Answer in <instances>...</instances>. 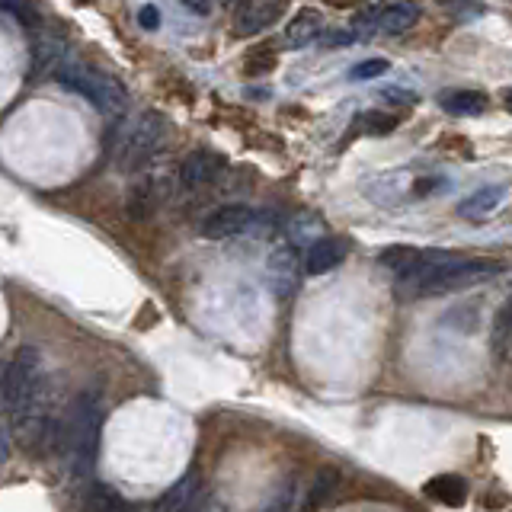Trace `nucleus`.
<instances>
[{
	"instance_id": "nucleus-1",
	"label": "nucleus",
	"mask_w": 512,
	"mask_h": 512,
	"mask_svg": "<svg viewBox=\"0 0 512 512\" xmlns=\"http://www.w3.org/2000/svg\"><path fill=\"white\" fill-rule=\"evenodd\" d=\"M61 452L64 461L71 464V471L77 477H90L93 464H96V452H100V432H103V397L96 391H84L80 394L68 416L61 423Z\"/></svg>"
},
{
	"instance_id": "nucleus-2",
	"label": "nucleus",
	"mask_w": 512,
	"mask_h": 512,
	"mask_svg": "<svg viewBox=\"0 0 512 512\" xmlns=\"http://www.w3.org/2000/svg\"><path fill=\"white\" fill-rule=\"evenodd\" d=\"M500 272L503 266L493 260H464V256H455L448 250H436V260L429 263L423 279L410 288L407 298H439V295L464 292V288L496 279Z\"/></svg>"
},
{
	"instance_id": "nucleus-3",
	"label": "nucleus",
	"mask_w": 512,
	"mask_h": 512,
	"mask_svg": "<svg viewBox=\"0 0 512 512\" xmlns=\"http://www.w3.org/2000/svg\"><path fill=\"white\" fill-rule=\"evenodd\" d=\"M58 80L64 87H71L77 90L80 96H87V100L103 112V116L109 119H122L125 112H128V90L119 84L116 77L100 71V68H93V64L87 61H77V58H64L61 61V68L55 71Z\"/></svg>"
},
{
	"instance_id": "nucleus-4",
	"label": "nucleus",
	"mask_w": 512,
	"mask_h": 512,
	"mask_svg": "<svg viewBox=\"0 0 512 512\" xmlns=\"http://www.w3.org/2000/svg\"><path fill=\"white\" fill-rule=\"evenodd\" d=\"M167 148V122L157 112H144V116L132 125V132L116 151V167L122 173H138L151 164V160Z\"/></svg>"
},
{
	"instance_id": "nucleus-5",
	"label": "nucleus",
	"mask_w": 512,
	"mask_h": 512,
	"mask_svg": "<svg viewBox=\"0 0 512 512\" xmlns=\"http://www.w3.org/2000/svg\"><path fill=\"white\" fill-rule=\"evenodd\" d=\"M272 228H276V218L269 212H256V208L247 205H221L212 215H205L199 234L205 240H224L240 234H269Z\"/></svg>"
},
{
	"instance_id": "nucleus-6",
	"label": "nucleus",
	"mask_w": 512,
	"mask_h": 512,
	"mask_svg": "<svg viewBox=\"0 0 512 512\" xmlns=\"http://www.w3.org/2000/svg\"><path fill=\"white\" fill-rule=\"evenodd\" d=\"M221 170H224V157L218 151L199 148L183 160L180 170H176V186L186 189V192H196L208 183H215L221 176Z\"/></svg>"
},
{
	"instance_id": "nucleus-7",
	"label": "nucleus",
	"mask_w": 512,
	"mask_h": 512,
	"mask_svg": "<svg viewBox=\"0 0 512 512\" xmlns=\"http://www.w3.org/2000/svg\"><path fill=\"white\" fill-rule=\"evenodd\" d=\"M282 10L285 7L279 4V0H247V4L237 10L234 32L240 39L256 36V32H266L282 16Z\"/></svg>"
},
{
	"instance_id": "nucleus-8",
	"label": "nucleus",
	"mask_w": 512,
	"mask_h": 512,
	"mask_svg": "<svg viewBox=\"0 0 512 512\" xmlns=\"http://www.w3.org/2000/svg\"><path fill=\"white\" fill-rule=\"evenodd\" d=\"M349 253V240L343 237H320L317 244L308 247L301 260V272H308V276H324V272L336 269Z\"/></svg>"
},
{
	"instance_id": "nucleus-9",
	"label": "nucleus",
	"mask_w": 512,
	"mask_h": 512,
	"mask_svg": "<svg viewBox=\"0 0 512 512\" xmlns=\"http://www.w3.org/2000/svg\"><path fill=\"white\" fill-rule=\"evenodd\" d=\"M298 272H301V260L295 256V247H279L269 256V282L276 295H292L298 285Z\"/></svg>"
},
{
	"instance_id": "nucleus-10",
	"label": "nucleus",
	"mask_w": 512,
	"mask_h": 512,
	"mask_svg": "<svg viewBox=\"0 0 512 512\" xmlns=\"http://www.w3.org/2000/svg\"><path fill=\"white\" fill-rule=\"evenodd\" d=\"M324 29H327L324 26V16H320L317 10H301V13L292 16V23L285 26L282 42L288 48H308L311 42L320 39V32H324Z\"/></svg>"
},
{
	"instance_id": "nucleus-11",
	"label": "nucleus",
	"mask_w": 512,
	"mask_h": 512,
	"mask_svg": "<svg viewBox=\"0 0 512 512\" xmlns=\"http://www.w3.org/2000/svg\"><path fill=\"white\" fill-rule=\"evenodd\" d=\"M503 199H506V186H487V189L474 192L471 199H464L458 205V215L468 218V221H484V218L500 212Z\"/></svg>"
},
{
	"instance_id": "nucleus-12",
	"label": "nucleus",
	"mask_w": 512,
	"mask_h": 512,
	"mask_svg": "<svg viewBox=\"0 0 512 512\" xmlns=\"http://www.w3.org/2000/svg\"><path fill=\"white\" fill-rule=\"evenodd\" d=\"M164 196H167V186L160 183V180H141V183H135V189L128 192V215H135V218H148V215H154L157 208H160V202H164Z\"/></svg>"
},
{
	"instance_id": "nucleus-13",
	"label": "nucleus",
	"mask_w": 512,
	"mask_h": 512,
	"mask_svg": "<svg viewBox=\"0 0 512 512\" xmlns=\"http://www.w3.org/2000/svg\"><path fill=\"white\" fill-rule=\"evenodd\" d=\"M426 496L442 506L458 509L468 503V484H464V477H458V474H439L426 484Z\"/></svg>"
},
{
	"instance_id": "nucleus-14",
	"label": "nucleus",
	"mask_w": 512,
	"mask_h": 512,
	"mask_svg": "<svg viewBox=\"0 0 512 512\" xmlns=\"http://www.w3.org/2000/svg\"><path fill=\"white\" fill-rule=\"evenodd\" d=\"M442 109L448 112V116H455V119H474V116H484L490 100L484 93H477V90H452V93H445L442 96Z\"/></svg>"
},
{
	"instance_id": "nucleus-15",
	"label": "nucleus",
	"mask_w": 512,
	"mask_h": 512,
	"mask_svg": "<svg viewBox=\"0 0 512 512\" xmlns=\"http://www.w3.org/2000/svg\"><path fill=\"white\" fill-rule=\"evenodd\" d=\"M196 493H199V474L192 471L176 480V484L160 496L151 512H186L192 506V500H196Z\"/></svg>"
},
{
	"instance_id": "nucleus-16",
	"label": "nucleus",
	"mask_w": 512,
	"mask_h": 512,
	"mask_svg": "<svg viewBox=\"0 0 512 512\" xmlns=\"http://www.w3.org/2000/svg\"><path fill=\"white\" fill-rule=\"evenodd\" d=\"M416 10L413 4H388V7H378V23L375 32H384V36H404V32L416 23Z\"/></svg>"
},
{
	"instance_id": "nucleus-17",
	"label": "nucleus",
	"mask_w": 512,
	"mask_h": 512,
	"mask_svg": "<svg viewBox=\"0 0 512 512\" xmlns=\"http://www.w3.org/2000/svg\"><path fill=\"white\" fill-rule=\"evenodd\" d=\"M324 231V224H320L317 215H308V212H301L292 218V224H288V237H292V244L288 247H304V244H317L320 237H327V234H320Z\"/></svg>"
},
{
	"instance_id": "nucleus-18",
	"label": "nucleus",
	"mask_w": 512,
	"mask_h": 512,
	"mask_svg": "<svg viewBox=\"0 0 512 512\" xmlns=\"http://www.w3.org/2000/svg\"><path fill=\"white\" fill-rule=\"evenodd\" d=\"M84 512H128L122 496L106 487V484H96L90 493H87V503H84Z\"/></svg>"
},
{
	"instance_id": "nucleus-19",
	"label": "nucleus",
	"mask_w": 512,
	"mask_h": 512,
	"mask_svg": "<svg viewBox=\"0 0 512 512\" xmlns=\"http://www.w3.org/2000/svg\"><path fill=\"white\" fill-rule=\"evenodd\" d=\"M336 484H340V474H336L333 468H324L317 477H314V487H311V493H308V509H317V506H324L330 496H333V490H336Z\"/></svg>"
},
{
	"instance_id": "nucleus-20",
	"label": "nucleus",
	"mask_w": 512,
	"mask_h": 512,
	"mask_svg": "<svg viewBox=\"0 0 512 512\" xmlns=\"http://www.w3.org/2000/svg\"><path fill=\"white\" fill-rule=\"evenodd\" d=\"M356 125L362 128L365 135H391L397 128V116H391V112H362V116L356 119Z\"/></svg>"
},
{
	"instance_id": "nucleus-21",
	"label": "nucleus",
	"mask_w": 512,
	"mask_h": 512,
	"mask_svg": "<svg viewBox=\"0 0 512 512\" xmlns=\"http://www.w3.org/2000/svg\"><path fill=\"white\" fill-rule=\"evenodd\" d=\"M493 352L496 359L506 362L509 356V304H503L500 311H496V320H493Z\"/></svg>"
},
{
	"instance_id": "nucleus-22",
	"label": "nucleus",
	"mask_w": 512,
	"mask_h": 512,
	"mask_svg": "<svg viewBox=\"0 0 512 512\" xmlns=\"http://www.w3.org/2000/svg\"><path fill=\"white\" fill-rule=\"evenodd\" d=\"M388 68H391V64L384 61V58H365V61H359L356 68L349 71V80H375V77L388 74Z\"/></svg>"
},
{
	"instance_id": "nucleus-23",
	"label": "nucleus",
	"mask_w": 512,
	"mask_h": 512,
	"mask_svg": "<svg viewBox=\"0 0 512 512\" xmlns=\"http://www.w3.org/2000/svg\"><path fill=\"white\" fill-rule=\"evenodd\" d=\"M324 48H343V45H352L356 42V36H352L349 29H324L320 32V39H317Z\"/></svg>"
},
{
	"instance_id": "nucleus-24",
	"label": "nucleus",
	"mask_w": 512,
	"mask_h": 512,
	"mask_svg": "<svg viewBox=\"0 0 512 512\" xmlns=\"http://www.w3.org/2000/svg\"><path fill=\"white\" fill-rule=\"evenodd\" d=\"M138 23H141V29H148V32H154V29H160V10L157 7H141L138 10Z\"/></svg>"
},
{
	"instance_id": "nucleus-25",
	"label": "nucleus",
	"mask_w": 512,
	"mask_h": 512,
	"mask_svg": "<svg viewBox=\"0 0 512 512\" xmlns=\"http://www.w3.org/2000/svg\"><path fill=\"white\" fill-rule=\"evenodd\" d=\"M7 452H10V442H7V432L0 429V461L7 458Z\"/></svg>"
}]
</instances>
